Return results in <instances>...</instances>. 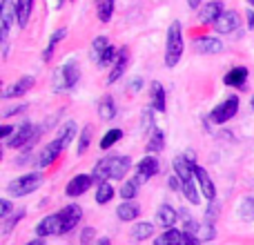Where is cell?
<instances>
[{"label":"cell","instance_id":"cell-12","mask_svg":"<svg viewBox=\"0 0 254 245\" xmlns=\"http://www.w3.org/2000/svg\"><path fill=\"white\" fill-rule=\"evenodd\" d=\"M63 149H65V147H63V143H61V140H58V138H54L52 143H49L47 147H45L43 152H40V156H38V165H40V167H47V165H52V163L56 161L58 156H61V152H63Z\"/></svg>","mask_w":254,"mask_h":245},{"label":"cell","instance_id":"cell-34","mask_svg":"<svg viewBox=\"0 0 254 245\" xmlns=\"http://www.w3.org/2000/svg\"><path fill=\"white\" fill-rule=\"evenodd\" d=\"M183 194H185V198H188L192 205H198L201 203V194H198V189H196V185H194V181L192 183H183Z\"/></svg>","mask_w":254,"mask_h":245},{"label":"cell","instance_id":"cell-30","mask_svg":"<svg viewBox=\"0 0 254 245\" xmlns=\"http://www.w3.org/2000/svg\"><path fill=\"white\" fill-rule=\"evenodd\" d=\"M114 114H116V105H114V98H103L101 103H98V116L101 119H105V121H110V119H114Z\"/></svg>","mask_w":254,"mask_h":245},{"label":"cell","instance_id":"cell-20","mask_svg":"<svg viewBox=\"0 0 254 245\" xmlns=\"http://www.w3.org/2000/svg\"><path fill=\"white\" fill-rule=\"evenodd\" d=\"M248 80V69L246 67H234V69H230L228 74H225L223 83L228 85V87H243Z\"/></svg>","mask_w":254,"mask_h":245},{"label":"cell","instance_id":"cell-16","mask_svg":"<svg viewBox=\"0 0 254 245\" xmlns=\"http://www.w3.org/2000/svg\"><path fill=\"white\" fill-rule=\"evenodd\" d=\"M172 165H174V174L181 179V183H192L194 181V167L196 165H190L185 156H176Z\"/></svg>","mask_w":254,"mask_h":245},{"label":"cell","instance_id":"cell-9","mask_svg":"<svg viewBox=\"0 0 254 245\" xmlns=\"http://www.w3.org/2000/svg\"><path fill=\"white\" fill-rule=\"evenodd\" d=\"M94 183V176L92 174H78L74 176V179L67 183V196H80V194H85L89 187H92Z\"/></svg>","mask_w":254,"mask_h":245},{"label":"cell","instance_id":"cell-8","mask_svg":"<svg viewBox=\"0 0 254 245\" xmlns=\"http://www.w3.org/2000/svg\"><path fill=\"white\" fill-rule=\"evenodd\" d=\"M36 234H38V239H43V237H58V234H63L61 232V216L58 214H49V216H45L43 221H40L38 225H36Z\"/></svg>","mask_w":254,"mask_h":245},{"label":"cell","instance_id":"cell-42","mask_svg":"<svg viewBox=\"0 0 254 245\" xmlns=\"http://www.w3.org/2000/svg\"><path fill=\"white\" fill-rule=\"evenodd\" d=\"M143 122H145V127H152V112L149 110L143 112Z\"/></svg>","mask_w":254,"mask_h":245},{"label":"cell","instance_id":"cell-35","mask_svg":"<svg viewBox=\"0 0 254 245\" xmlns=\"http://www.w3.org/2000/svg\"><path fill=\"white\" fill-rule=\"evenodd\" d=\"M239 214H241V219H243V221H254V196L243 198Z\"/></svg>","mask_w":254,"mask_h":245},{"label":"cell","instance_id":"cell-40","mask_svg":"<svg viewBox=\"0 0 254 245\" xmlns=\"http://www.w3.org/2000/svg\"><path fill=\"white\" fill-rule=\"evenodd\" d=\"M94 237H96V232H94V228H85L83 234H80V245H89L94 241Z\"/></svg>","mask_w":254,"mask_h":245},{"label":"cell","instance_id":"cell-26","mask_svg":"<svg viewBox=\"0 0 254 245\" xmlns=\"http://www.w3.org/2000/svg\"><path fill=\"white\" fill-rule=\"evenodd\" d=\"M116 214H119L121 221H134L140 214V207L134 201H123L119 205V210H116Z\"/></svg>","mask_w":254,"mask_h":245},{"label":"cell","instance_id":"cell-5","mask_svg":"<svg viewBox=\"0 0 254 245\" xmlns=\"http://www.w3.org/2000/svg\"><path fill=\"white\" fill-rule=\"evenodd\" d=\"M237 112H239V96H230V98H225V103H221L219 107L212 110L210 119H212V122H216V125H223V122H228Z\"/></svg>","mask_w":254,"mask_h":245},{"label":"cell","instance_id":"cell-44","mask_svg":"<svg viewBox=\"0 0 254 245\" xmlns=\"http://www.w3.org/2000/svg\"><path fill=\"white\" fill-rule=\"evenodd\" d=\"M185 161H188L190 165H196V156H194V152H185Z\"/></svg>","mask_w":254,"mask_h":245},{"label":"cell","instance_id":"cell-28","mask_svg":"<svg viewBox=\"0 0 254 245\" xmlns=\"http://www.w3.org/2000/svg\"><path fill=\"white\" fill-rule=\"evenodd\" d=\"M140 183H145V181L140 179L138 174H136V179L125 181V185L121 187V196H123V201H131V198L138 194V185H140Z\"/></svg>","mask_w":254,"mask_h":245},{"label":"cell","instance_id":"cell-41","mask_svg":"<svg viewBox=\"0 0 254 245\" xmlns=\"http://www.w3.org/2000/svg\"><path fill=\"white\" fill-rule=\"evenodd\" d=\"M9 212H11V203H9V198H2L0 201V216H7Z\"/></svg>","mask_w":254,"mask_h":245},{"label":"cell","instance_id":"cell-46","mask_svg":"<svg viewBox=\"0 0 254 245\" xmlns=\"http://www.w3.org/2000/svg\"><path fill=\"white\" fill-rule=\"evenodd\" d=\"M27 245H45V241H43V239H34V241H29Z\"/></svg>","mask_w":254,"mask_h":245},{"label":"cell","instance_id":"cell-43","mask_svg":"<svg viewBox=\"0 0 254 245\" xmlns=\"http://www.w3.org/2000/svg\"><path fill=\"white\" fill-rule=\"evenodd\" d=\"M13 131V127L11 125H2V129H0V136H2V138H7L9 134H11Z\"/></svg>","mask_w":254,"mask_h":245},{"label":"cell","instance_id":"cell-1","mask_svg":"<svg viewBox=\"0 0 254 245\" xmlns=\"http://www.w3.org/2000/svg\"><path fill=\"white\" fill-rule=\"evenodd\" d=\"M131 167V158L129 156H107L103 158V161L96 163V167H94V181H98V183H105V181L114 179H125V174L129 172Z\"/></svg>","mask_w":254,"mask_h":245},{"label":"cell","instance_id":"cell-7","mask_svg":"<svg viewBox=\"0 0 254 245\" xmlns=\"http://www.w3.org/2000/svg\"><path fill=\"white\" fill-rule=\"evenodd\" d=\"M36 138H38V136H36L34 125H31V122H22V125L16 129L13 138H9V140H7V145H9V147L16 149V147H22V145H27V143H34Z\"/></svg>","mask_w":254,"mask_h":245},{"label":"cell","instance_id":"cell-38","mask_svg":"<svg viewBox=\"0 0 254 245\" xmlns=\"http://www.w3.org/2000/svg\"><path fill=\"white\" fill-rule=\"evenodd\" d=\"M65 34H67V31H65V29H58V31H56V34H54V36H52V38H49V47H47V49H45V56H43V58H45V61H49V58H52V52H54V47H56V45H58V43H61V40H63V38H65Z\"/></svg>","mask_w":254,"mask_h":245},{"label":"cell","instance_id":"cell-3","mask_svg":"<svg viewBox=\"0 0 254 245\" xmlns=\"http://www.w3.org/2000/svg\"><path fill=\"white\" fill-rule=\"evenodd\" d=\"M80 78V67L78 62L71 58V61H65L56 71H54V89L63 92V89H69L78 83Z\"/></svg>","mask_w":254,"mask_h":245},{"label":"cell","instance_id":"cell-33","mask_svg":"<svg viewBox=\"0 0 254 245\" xmlns=\"http://www.w3.org/2000/svg\"><path fill=\"white\" fill-rule=\"evenodd\" d=\"M152 234H154L152 223H138V225H134V230H131V237H134L136 241H145V239H149Z\"/></svg>","mask_w":254,"mask_h":245},{"label":"cell","instance_id":"cell-10","mask_svg":"<svg viewBox=\"0 0 254 245\" xmlns=\"http://www.w3.org/2000/svg\"><path fill=\"white\" fill-rule=\"evenodd\" d=\"M194 49L198 54H221L223 52V43L214 36H201V38H194Z\"/></svg>","mask_w":254,"mask_h":245},{"label":"cell","instance_id":"cell-47","mask_svg":"<svg viewBox=\"0 0 254 245\" xmlns=\"http://www.w3.org/2000/svg\"><path fill=\"white\" fill-rule=\"evenodd\" d=\"M198 2H201V0H188V4H190L192 9H196V7H198Z\"/></svg>","mask_w":254,"mask_h":245},{"label":"cell","instance_id":"cell-2","mask_svg":"<svg viewBox=\"0 0 254 245\" xmlns=\"http://www.w3.org/2000/svg\"><path fill=\"white\" fill-rule=\"evenodd\" d=\"M183 56V31H181V22L174 20L167 29V47H165V65L176 67Z\"/></svg>","mask_w":254,"mask_h":245},{"label":"cell","instance_id":"cell-4","mask_svg":"<svg viewBox=\"0 0 254 245\" xmlns=\"http://www.w3.org/2000/svg\"><path fill=\"white\" fill-rule=\"evenodd\" d=\"M40 183H43V174H40V172H31V174H25V176L13 179L11 183L7 185V192L11 194V196H25V194L34 192Z\"/></svg>","mask_w":254,"mask_h":245},{"label":"cell","instance_id":"cell-23","mask_svg":"<svg viewBox=\"0 0 254 245\" xmlns=\"http://www.w3.org/2000/svg\"><path fill=\"white\" fill-rule=\"evenodd\" d=\"M149 101H152V110L165 112V89L161 83H152L149 87Z\"/></svg>","mask_w":254,"mask_h":245},{"label":"cell","instance_id":"cell-24","mask_svg":"<svg viewBox=\"0 0 254 245\" xmlns=\"http://www.w3.org/2000/svg\"><path fill=\"white\" fill-rule=\"evenodd\" d=\"M31 9H34V0H16V22L18 27H25L29 22Z\"/></svg>","mask_w":254,"mask_h":245},{"label":"cell","instance_id":"cell-32","mask_svg":"<svg viewBox=\"0 0 254 245\" xmlns=\"http://www.w3.org/2000/svg\"><path fill=\"white\" fill-rule=\"evenodd\" d=\"M114 187H112L110 183H101L98 185V189H96V203H101V205H105V203H110L112 198H114Z\"/></svg>","mask_w":254,"mask_h":245},{"label":"cell","instance_id":"cell-39","mask_svg":"<svg viewBox=\"0 0 254 245\" xmlns=\"http://www.w3.org/2000/svg\"><path fill=\"white\" fill-rule=\"evenodd\" d=\"M22 216H25V210L16 212V214H13V216H11V219H7V221H4V230H2V232H4V234H7V232H9V230H11V228H13V225H16V223H18V221H20V219H22Z\"/></svg>","mask_w":254,"mask_h":245},{"label":"cell","instance_id":"cell-22","mask_svg":"<svg viewBox=\"0 0 254 245\" xmlns=\"http://www.w3.org/2000/svg\"><path fill=\"white\" fill-rule=\"evenodd\" d=\"M136 170H138V176H140L143 181L152 179V176L158 172V161H156V156H145L143 161L136 165Z\"/></svg>","mask_w":254,"mask_h":245},{"label":"cell","instance_id":"cell-13","mask_svg":"<svg viewBox=\"0 0 254 245\" xmlns=\"http://www.w3.org/2000/svg\"><path fill=\"white\" fill-rule=\"evenodd\" d=\"M16 18V4H13V0H2V7H0V20H2V25H0V34H2V40H7V34H9V27H11V20Z\"/></svg>","mask_w":254,"mask_h":245},{"label":"cell","instance_id":"cell-45","mask_svg":"<svg viewBox=\"0 0 254 245\" xmlns=\"http://www.w3.org/2000/svg\"><path fill=\"white\" fill-rule=\"evenodd\" d=\"M248 25H250V29H254V11H248Z\"/></svg>","mask_w":254,"mask_h":245},{"label":"cell","instance_id":"cell-29","mask_svg":"<svg viewBox=\"0 0 254 245\" xmlns=\"http://www.w3.org/2000/svg\"><path fill=\"white\" fill-rule=\"evenodd\" d=\"M74 136H76V122L74 121H67L65 125H63V129L58 131L56 138L63 143V147H67V145L71 143V138H74Z\"/></svg>","mask_w":254,"mask_h":245},{"label":"cell","instance_id":"cell-19","mask_svg":"<svg viewBox=\"0 0 254 245\" xmlns=\"http://www.w3.org/2000/svg\"><path fill=\"white\" fill-rule=\"evenodd\" d=\"M107 49H110V40H107L105 36H98V38H94L92 47H89V58L98 65V62L103 61V56L107 54Z\"/></svg>","mask_w":254,"mask_h":245},{"label":"cell","instance_id":"cell-6","mask_svg":"<svg viewBox=\"0 0 254 245\" xmlns=\"http://www.w3.org/2000/svg\"><path fill=\"white\" fill-rule=\"evenodd\" d=\"M58 216H61V232L67 234L80 223V219H83V210H80V205H74V203H71V205L63 207V210L58 212Z\"/></svg>","mask_w":254,"mask_h":245},{"label":"cell","instance_id":"cell-11","mask_svg":"<svg viewBox=\"0 0 254 245\" xmlns=\"http://www.w3.org/2000/svg\"><path fill=\"white\" fill-rule=\"evenodd\" d=\"M194 176H196V181H198V187H201L203 196H205L207 201H214V198H216V189H214L212 179L207 176V172L203 170L201 165H196V167H194Z\"/></svg>","mask_w":254,"mask_h":245},{"label":"cell","instance_id":"cell-14","mask_svg":"<svg viewBox=\"0 0 254 245\" xmlns=\"http://www.w3.org/2000/svg\"><path fill=\"white\" fill-rule=\"evenodd\" d=\"M239 27V13L237 11H223L219 16V20L214 22V29L219 31V34H230V31H234Z\"/></svg>","mask_w":254,"mask_h":245},{"label":"cell","instance_id":"cell-50","mask_svg":"<svg viewBox=\"0 0 254 245\" xmlns=\"http://www.w3.org/2000/svg\"><path fill=\"white\" fill-rule=\"evenodd\" d=\"M252 107H254V96H252Z\"/></svg>","mask_w":254,"mask_h":245},{"label":"cell","instance_id":"cell-18","mask_svg":"<svg viewBox=\"0 0 254 245\" xmlns=\"http://www.w3.org/2000/svg\"><path fill=\"white\" fill-rule=\"evenodd\" d=\"M127 61H129V52L127 49H119V56L114 61V67H112L110 76H107V83H116L121 76L125 74V67H127Z\"/></svg>","mask_w":254,"mask_h":245},{"label":"cell","instance_id":"cell-48","mask_svg":"<svg viewBox=\"0 0 254 245\" xmlns=\"http://www.w3.org/2000/svg\"><path fill=\"white\" fill-rule=\"evenodd\" d=\"M96 245H112L110 239H101V241H96Z\"/></svg>","mask_w":254,"mask_h":245},{"label":"cell","instance_id":"cell-37","mask_svg":"<svg viewBox=\"0 0 254 245\" xmlns=\"http://www.w3.org/2000/svg\"><path fill=\"white\" fill-rule=\"evenodd\" d=\"M92 145V127H85L83 131H80V138H78V154H85L87 152V147Z\"/></svg>","mask_w":254,"mask_h":245},{"label":"cell","instance_id":"cell-25","mask_svg":"<svg viewBox=\"0 0 254 245\" xmlns=\"http://www.w3.org/2000/svg\"><path fill=\"white\" fill-rule=\"evenodd\" d=\"M185 241V234L181 232V230H165V232L161 234V237H156V241L154 245H183Z\"/></svg>","mask_w":254,"mask_h":245},{"label":"cell","instance_id":"cell-17","mask_svg":"<svg viewBox=\"0 0 254 245\" xmlns=\"http://www.w3.org/2000/svg\"><path fill=\"white\" fill-rule=\"evenodd\" d=\"M34 83H36V78L34 76H22L18 83H13L9 89H4L2 92V96L4 98H13V96H22V94H27L31 87H34Z\"/></svg>","mask_w":254,"mask_h":245},{"label":"cell","instance_id":"cell-27","mask_svg":"<svg viewBox=\"0 0 254 245\" xmlns=\"http://www.w3.org/2000/svg\"><path fill=\"white\" fill-rule=\"evenodd\" d=\"M114 4L116 0H96V13L101 22H110L114 16Z\"/></svg>","mask_w":254,"mask_h":245},{"label":"cell","instance_id":"cell-15","mask_svg":"<svg viewBox=\"0 0 254 245\" xmlns=\"http://www.w3.org/2000/svg\"><path fill=\"white\" fill-rule=\"evenodd\" d=\"M223 13V4L219 2V0H212V2H207L205 7L198 11V20L201 22H205V25H214L216 20H219V16Z\"/></svg>","mask_w":254,"mask_h":245},{"label":"cell","instance_id":"cell-31","mask_svg":"<svg viewBox=\"0 0 254 245\" xmlns=\"http://www.w3.org/2000/svg\"><path fill=\"white\" fill-rule=\"evenodd\" d=\"M165 147V134L161 129H154L152 136H149V143H147V152L154 154V152H161Z\"/></svg>","mask_w":254,"mask_h":245},{"label":"cell","instance_id":"cell-49","mask_svg":"<svg viewBox=\"0 0 254 245\" xmlns=\"http://www.w3.org/2000/svg\"><path fill=\"white\" fill-rule=\"evenodd\" d=\"M248 2H250V4H252V7H254V0H248Z\"/></svg>","mask_w":254,"mask_h":245},{"label":"cell","instance_id":"cell-21","mask_svg":"<svg viewBox=\"0 0 254 245\" xmlns=\"http://www.w3.org/2000/svg\"><path fill=\"white\" fill-rule=\"evenodd\" d=\"M176 219H179V212H176L172 205H167V203H165V205L158 207V212H156V221L163 225V228L170 230L172 225L176 223Z\"/></svg>","mask_w":254,"mask_h":245},{"label":"cell","instance_id":"cell-36","mask_svg":"<svg viewBox=\"0 0 254 245\" xmlns=\"http://www.w3.org/2000/svg\"><path fill=\"white\" fill-rule=\"evenodd\" d=\"M123 138V131L121 129H110L105 136H103V140H101V149H110L114 143H119V140Z\"/></svg>","mask_w":254,"mask_h":245}]
</instances>
